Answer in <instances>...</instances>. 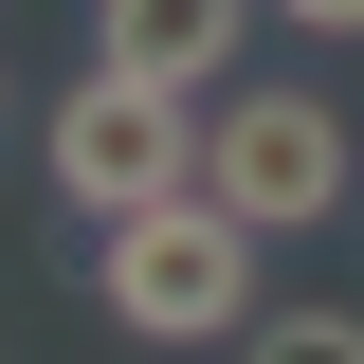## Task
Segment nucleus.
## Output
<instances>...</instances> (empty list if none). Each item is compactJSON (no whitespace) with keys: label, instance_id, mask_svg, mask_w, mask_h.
<instances>
[{"label":"nucleus","instance_id":"1","mask_svg":"<svg viewBox=\"0 0 364 364\" xmlns=\"http://www.w3.org/2000/svg\"><path fill=\"white\" fill-rule=\"evenodd\" d=\"M91 291H109V328H146V346H219V328H255V219L237 200H146V219H91Z\"/></svg>","mask_w":364,"mask_h":364},{"label":"nucleus","instance_id":"2","mask_svg":"<svg viewBox=\"0 0 364 364\" xmlns=\"http://www.w3.org/2000/svg\"><path fill=\"white\" fill-rule=\"evenodd\" d=\"M55 182H73V219H146V200H182V182H200V91L91 55V73L55 91Z\"/></svg>","mask_w":364,"mask_h":364},{"label":"nucleus","instance_id":"3","mask_svg":"<svg viewBox=\"0 0 364 364\" xmlns=\"http://www.w3.org/2000/svg\"><path fill=\"white\" fill-rule=\"evenodd\" d=\"M200 200H237L255 237H310L328 200H346V109H328V91H237V109H200Z\"/></svg>","mask_w":364,"mask_h":364},{"label":"nucleus","instance_id":"4","mask_svg":"<svg viewBox=\"0 0 364 364\" xmlns=\"http://www.w3.org/2000/svg\"><path fill=\"white\" fill-rule=\"evenodd\" d=\"M255 37V0H91V55H128L164 91H219V55Z\"/></svg>","mask_w":364,"mask_h":364},{"label":"nucleus","instance_id":"5","mask_svg":"<svg viewBox=\"0 0 364 364\" xmlns=\"http://www.w3.org/2000/svg\"><path fill=\"white\" fill-rule=\"evenodd\" d=\"M237 364H364V310H255Z\"/></svg>","mask_w":364,"mask_h":364},{"label":"nucleus","instance_id":"6","mask_svg":"<svg viewBox=\"0 0 364 364\" xmlns=\"http://www.w3.org/2000/svg\"><path fill=\"white\" fill-rule=\"evenodd\" d=\"M273 18H291V37H364V0H273Z\"/></svg>","mask_w":364,"mask_h":364}]
</instances>
